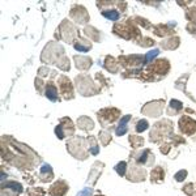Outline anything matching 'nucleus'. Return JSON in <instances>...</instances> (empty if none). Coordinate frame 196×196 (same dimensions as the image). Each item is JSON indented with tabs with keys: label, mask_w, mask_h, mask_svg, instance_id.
<instances>
[{
	"label": "nucleus",
	"mask_w": 196,
	"mask_h": 196,
	"mask_svg": "<svg viewBox=\"0 0 196 196\" xmlns=\"http://www.w3.org/2000/svg\"><path fill=\"white\" fill-rule=\"evenodd\" d=\"M119 115V111L116 108H105L98 112V119L102 122V123H106V122H114Z\"/></svg>",
	"instance_id": "f257e3e1"
},
{
	"label": "nucleus",
	"mask_w": 196,
	"mask_h": 196,
	"mask_svg": "<svg viewBox=\"0 0 196 196\" xmlns=\"http://www.w3.org/2000/svg\"><path fill=\"white\" fill-rule=\"evenodd\" d=\"M179 126H181V129L184 133H194L196 131V122L187 116H183L179 120Z\"/></svg>",
	"instance_id": "f03ea898"
},
{
	"label": "nucleus",
	"mask_w": 196,
	"mask_h": 196,
	"mask_svg": "<svg viewBox=\"0 0 196 196\" xmlns=\"http://www.w3.org/2000/svg\"><path fill=\"white\" fill-rule=\"evenodd\" d=\"M59 84H60V90L65 98H72V85H71V81L65 77V76H62L60 80H59Z\"/></svg>",
	"instance_id": "7ed1b4c3"
},
{
	"label": "nucleus",
	"mask_w": 196,
	"mask_h": 196,
	"mask_svg": "<svg viewBox=\"0 0 196 196\" xmlns=\"http://www.w3.org/2000/svg\"><path fill=\"white\" fill-rule=\"evenodd\" d=\"M46 97L51 101H58V90H56V86L54 85L52 83H48L46 85Z\"/></svg>",
	"instance_id": "20e7f679"
},
{
	"label": "nucleus",
	"mask_w": 196,
	"mask_h": 196,
	"mask_svg": "<svg viewBox=\"0 0 196 196\" xmlns=\"http://www.w3.org/2000/svg\"><path fill=\"white\" fill-rule=\"evenodd\" d=\"M75 60L77 63V68H81V69H86L90 67L92 64V60L89 58H85V56H75Z\"/></svg>",
	"instance_id": "39448f33"
},
{
	"label": "nucleus",
	"mask_w": 196,
	"mask_h": 196,
	"mask_svg": "<svg viewBox=\"0 0 196 196\" xmlns=\"http://www.w3.org/2000/svg\"><path fill=\"white\" fill-rule=\"evenodd\" d=\"M131 119V115H126L123 119H120V123H119V126H118V128H116V135L118 136H122V135H124L127 132V127H126V124H127V122Z\"/></svg>",
	"instance_id": "423d86ee"
},
{
	"label": "nucleus",
	"mask_w": 196,
	"mask_h": 196,
	"mask_svg": "<svg viewBox=\"0 0 196 196\" xmlns=\"http://www.w3.org/2000/svg\"><path fill=\"white\" fill-rule=\"evenodd\" d=\"M77 124H79V127L83 128V129H92V128H93V122H92L89 118H86V116L80 118Z\"/></svg>",
	"instance_id": "0eeeda50"
},
{
	"label": "nucleus",
	"mask_w": 196,
	"mask_h": 196,
	"mask_svg": "<svg viewBox=\"0 0 196 196\" xmlns=\"http://www.w3.org/2000/svg\"><path fill=\"white\" fill-rule=\"evenodd\" d=\"M102 14L105 16L106 18H110L112 21H116L119 18V12H116V10H114V9H111V10H103Z\"/></svg>",
	"instance_id": "6e6552de"
},
{
	"label": "nucleus",
	"mask_w": 196,
	"mask_h": 196,
	"mask_svg": "<svg viewBox=\"0 0 196 196\" xmlns=\"http://www.w3.org/2000/svg\"><path fill=\"white\" fill-rule=\"evenodd\" d=\"M129 143H132L133 148H137L139 145H143V139L137 137V136H131V137H129Z\"/></svg>",
	"instance_id": "1a4fd4ad"
},
{
	"label": "nucleus",
	"mask_w": 196,
	"mask_h": 196,
	"mask_svg": "<svg viewBox=\"0 0 196 196\" xmlns=\"http://www.w3.org/2000/svg\"><path fill=\"white\" fill-rule=\"evenodd\" d=\"M146 128H148V122L146 120H139L137 124H136V131L137 132H143Z\"/></svg>",
	"instance_id": "9d476101"
},
{
	"label": "nucleus",
	"mask_w": 196,
	"mask_h": 196,
	"mask_svg": "<svg viewBox=\"0 0 196 196\" xmlns=\"http://www.w3.org/2000/svg\"><path fill=\"white\" fill-rule=\"evenodd\" d=\"M5 188H12L13 191H17V192H21V191H22V187H21V184L14 183V182L8 183L7 186H5Z\"/></svg>",
	"instance_id": "9b49d317"
},
{
	"label": "nucleus",
	"mask_w": 196,
	"mask_h": 196,
	"mask_svg": "<svg viewBox=\"0 0 196 196\" xmlns=\"http://www.w3.org/2000/svg\"><path fill=\"white\" fill-rule=\"evenodd\" d=\"M152 178H153V179H162V178H163V171H162V169H161V167H157L156 170L152 173Z\"/></svg>",
	"instance_id": "f8f14e48"
},
{
	"label": "nucleus",
	"mask_w": 196,
	"mask_h": 196,
	"mask_svg": "<svg viewBox=\"0 0 196 196\" xmlns=\"http://www.w3.org/2000/svg\"><path fill=\"white\" fill-rule=\"evenodd\" d=\"M116 173L119 175H124V171H126V162H120L116 165Z\"/></svg>",
	"instance_id": "ddd939ff"
},
{
	"label": "nucleus",
	"mask_w": 196,
	"mask_h": 196,
	"mask_svg": "<svg viewBox=\"0 0 196 196\" xmlns=\"http://www.w3.org/2000/svg\"><path fill=\"white\" fill-rule=\"evenodd\" d=\"M158 50H153V51H150V52H148V55H146L145 56V63H149L150 60H152V59H153V58H156L157 55H158Z\"/></svg>",
	"instance_id": "4468645a"
},
{
	"label": "nucleus",
	"mask_w": 196,
	"mask_h": 196,
	"mask_svg": "<svg viewBox=\"0 0 196 196\" xmlns=\"http://www.w3.org/2000/svg\"><path fill=\"white\" fill-rule=\"evenodd\" d=\"M170 105H171V108L174 107V108H177V110H181V108H183V105H182V103L179 102V101H175V100L171 101V102H170Z\"/></svg>",
	"instance_id": "2eb2a0df"
},
{
	"label": "nucleus",
	"mask_w": 196,
	"mask_h": 196,
	"mask_svg": "<svg viewBox=\"0 0 196 196\" xmlns=\"http://www.w3.org/2000/svg\"><path fill=\"white\" fill-rule=\"evenodd\" d=\"M186 175H187V173L182 170V171H179V173L177 174V175H175V179H177L178 182H181V181H183V179L186 178Z\"/></svg>",
	"instance_id": "dca6fc26"
},
{
	"label": "nucleus",
	"mask_w": 196,
	"mask_h": 196,
	"mask_svg": "<svg viewBox=\"0 0 196 196\" xmlns=\"http://www.w3.org/2000/svg\"><path fill=\"white\" fill-rule=\"evenodd\" d=\"M90 195H92V190H89V188H86L84 192L79 194V196H90Z\"/></svg>",
	"instance_id": "f3484780"
}]
</instances>
